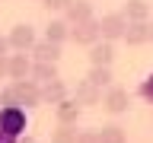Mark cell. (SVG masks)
I'll use <instances>...</instances> for the list:
<instances>
[{"label": "cell", "instance_id": "cell-1", "mask_svg": "<svg viewBox=\"0 0 153 143\" xmlns=\"http://www.w3.org/2000/svg\"><path fill=\"white\" fill-rule=\"evenodd\" d=\"M0 102H3V105L35 108V105H42V83H35L32 76H26V80H13L10 86L0 89Z\"/></svg>", "mask_w": 153, "mask_h": 143}, {"label": "cell", "instance_id": "cell-2", "mask_svg": "<svg viewBox=\"0 0 153 143\" xmlns=\"http://www.w3.org/2000/svg\"><path fill=\"white\" fill-rule=\"evenodd\" d=\"M0 130L10 137H22L29 130V114L22 105H0Z\"/></svg>", "mask_w": 153, "mask_h": 143}, {"label": "cell", "instance_id": "cell-3", "mask_svg": "<svg viewBox=\"0 0 153 143\" xmlns=\"http://www.w3.org/2000/svg\"><path fill=\"white\" fill-rule=\"evenodd\" d=\"M99 38H102V32H99V19H96V16H89V19H83V22H74V26H70V41L80 45V48H89L93 41H99Z\"/></svg>", "mask_w": 153, "mask_h": 143}, {"label": "cell", "instance_id": "cell-4", "mask_svg": "<svg viewBox=\"0 0 153 143\" xmlns=\"http://www.w3.org/2000/svg\"><path fill=\"white\" fill-rule=\"evenodd\" d=\"M102 108L108 114H124L128 108H131V92L112 83L108 89H105V95H102Z\"/></svg>", "mask_w": 153, "mask_h": 143}, {"label": "cell", "instance_id": "cell-5", "mask_svg": "<svg viewBox=\"0 0 153 143\" xmlns=\"http://www.w3.org/2000/svg\"><path fill=\"white\" fill-rule=\"evenodd\" d=\"M124 29H128V19H124L121 10H118V13H105V16L99 19V32H102L105 41H121Z\"/></svg>", "mask_w": 153, "mask_h": 143}, {"label": "cell", "instance_id": "cell-6", "mask_svg": "<svg viewBox=\"0 0 153 143\" xmlns=\"http://www.w3.org/2000/svg\"><path fill=\"white\" fill-rule=\"evenodd\" d=\"M7 41H10V51H32V45H35L38 38H35V29L29 26V22H19V26L10 29Z\"/></svg>", "mask_w": 153, "mask_h": 143}, {"label": "cell", "instance_id": "cell-7", "mask_svg": "<svg viewBox=\"0 0 153 143\" xmlns=\"http://www.w3.org/2000/svg\"><path fill=\"white\" fill-rule=\"evenodd\" d=\"M86 57H89V67H112V60H115V41H105V38L93 41V45L86 48Z\"/></svg>", "mask_w": 153, "mask_h": 143}, {"label": "cell", "instance_id": "cell-8", "mask_svg": "<svg viewBox=\"0 0 153 143\" xmlns=\"http://www.w3.org/2000/svg\"><path fill=\"white\" fill-rule=\"evenodd\" d=\"M32 70V54L29 51H13L7 54V80H26Z\"/></svg>", "mask_w": 153, "mask_h": 143}, {"label": "cell", "instance_id": "cell-9", "mask_svg": "<svg viewBox=\"0 0 153 143\" xmlns=\"http://www.w3.org/2000/svg\"><path fill=\"white\" fill-rule=\"evenodd\" d=\"M128 48H140L150 41V19H140V22H128L124 29V38H121Z\"/></svg>", "mask_w": 153, "mask_h": 143}, {"label": "cell", "instance_id": "cell-10", "mask_svg": "<svg viewBox=\"0 0 153 143\" xmlns=\"http://www.w3.org/2000/svg\"><path fill=\"white\" fill-rule=\"evenodd\" d=\"M67 95H70V89H67V83L61 80V76L42 83V105H57L61 99H67Z\"/></svg>", "mask_w": 153, "mask_h": 143}, {"label": "cell", "instance_id": "cell-11", "mask_svg": "<svg viewBox=\"0 0 153 143\" xmlns=\"http://www.w3.org/2000/svg\"><path fill=\"white\" fill-rule=\"evenodd\" d=\"M32 60H48V64H57L61 57H64V51H61V45H54V41H48V38H42V41H35L32 45Z\"/></svg>", "mask_w": 153, "mask_h": 143}, {"label": "cell", "instance_id": "cell-12", "mask_svg": "<svg viewBox=\"0 0 153 143\" xmlns=\"http://www.w3.org/2000/svg\"><path fill=\"white\" fill-rule=\"evenodd\" d=\"M80 111H83V105H76V99H70V95L54 105L57 124H76V121H80Z\"/></svg>", "mask_w": 153, "mask_h": 143}, {"label": "cell", "instance_id": "cell-13", "mask_svg": "<svg viewBox=\"0 0 153 143\" xmlns=\"http://www.w3.org/2000/svg\"><path fill=\"white\" fill-rule=\"evenodd\" d=\"M74 99H76V105H102V89H96L89 80H83V83H76V89H74Z\"/></svg>", "mask_w": 153, "mask_h": 143}, {"label": "cell", "instance_id": "cell-14", "mask_svg": "<svg viewBox=\"0 0 153 143\" xmlns=\"http://www.w3.org/2000/svg\"><path fill=\"white\" fill-rule=\"evenodd\" d=\"M93 16V3L89 0H70L67 3V10H64V19L74 26V22H83V19H89Z\"/></svg>", "mask_w": 153, "mask_h": 143}, {"label": "cell", "instance_id": "cell-15", "mask_svg": "<svg viewBox=\"0 0 153 143\" xmlns=\"http://www.w3.org/2000/svg\"><path fill=\"white\" fill-rule=\"evenodd\" d=\"M45 38L54 41V45L70 41V22H67V19H51V22L45 26Z\"/></svg>", "mask_w": 153, "mask_h": 143}, {"label": "cell", "instance_id": "cell-16", "mask_svg": "<svg viewBox=\"0 0 153 143\" xmlns=\"http://www.w3.org/2000/svg\"><path fill=\"white\" fill-rule=\"evenodd\" d=\"M121 13L128 22H140V19H150V3L147 0H128L121 7Z\"/></svg>", "mask_w": 153, "mask_h": 143}, {"label": "cell", "instance_id": "cell-17", "mask_svg": "<svg viewBox=\"0 0 153 143\" xmlns=\"http://www.w3.org/2000/svg\"><path fill=\"white\" fill-rule=\"evenodd\" d=\"M29 76H32L35 83H48V80H54V76H57V64H48V60H32Z\"/></svg>", "mask_w": 153, "mask_h": 143}, {"label": "cell", "instance_id": "cell-18", "mask_svg": "<svg viewBox=\"0 0 153 143\" xmlns=\"http://www.w3.org/2000/svg\"><path fill=\"white\" fill-rule=\"evenodd\" d=\"M86 80L96 86V89H108L112 86V67H89V73H86Z\"/></svg>", "mask_w": 153, "mask_h": 143}, {"label": "cell", "instance_id": "cell-19", "mask_svg": "<svg viewBox=\"0 0 153 143\" xmlns=\"http://www.w3.org/2000/svg\"><path fill=\"white\" fill-rule=\"evenodd\" d=\"M99 133V143H128V133H124V127H118V124H108V127H102Z\"/></svg>", "mask_w": 153, "mask_h": 143}, {"label": "cell", "instance_id": "cell-20", "mask_svg": "<svg viewBox=\"0 0 153 143\" xmlns=\"http://www.w3.org/2000/svg\"><path fill=\"white\" fill-rule=\"evenodd\" d=\"M51 143H76V124H57L51 133Z\"/></svg>", "mask_w": 153, "mask_h": 143}, {"label": "cell", "instance_id": "cell-21", "mask_svg": "<svg viewBox=\"0 0 153 143\" xmlns=\"http://www.w3.org/2000/svg\"><path fill=\"white\" fill-rule=\"evenodd\" d=\"M137 99L147 102V105H153V70L140 80V86H137Z\"/></svg>", "mask_w": 153, "mask_h": 143}, {"label": "cell", "instance_id": "cell-22", "mask_svg": "<svg viewBox=\"0 0 153 143\" xmlns=\"http://www.w3.org/2000/svg\"><path fill=\"white\" fill-rule=\"evenodd\" d=\"M67 3H70V0H42V7H45L48 13H64Z\"/></svg>", "mask_w": 153, "mask_h": 143}, {"label": "cell", "instance_id": "cell-23", "mask_svg": "<svg viewBox=\"0 0 153 143\" xmlns=\"http://www.w3.org/2000/svg\"><path fill=\"white\" fill-rule=\"evenodd\" d=\"M76 143H99L96 130H76Z\"/></svg>", "mask_w": 153, "mask_h": 143}, {"label": "cell", "instance_id": "cell-24", "mask_svg": "<svg viewBox=\"0 0 153 143\" xmlns=\"http://www.w3.org/2000/svg\"><path fill=\"white\" fill-rule=\"evenodd\" d=\"M0 80H7V54H0Z\"/></svg>", "mask_w": 153, "mask_h": 143}, {"label": "cell", "instance_id": "cell-25", "mask_svg": "<svg viewBox=\"0 0 153 143\" xmlns=\"http://www.w3.org/2000/svg\"><path fill=\"white\" fill-rule=\"evenodd\" d=\"M0 54H10V41H7V35H0Z\"/></svg>", "mask_w": 153, "mask_h": 143}, {"label": "cell", "instance_id": "cell-26", "mask_svg": "<svg viewBox=\"0 0 153 143\" xmlns=\"http://www.w3.org/2000/svg\"><path fill=\"white\" fill-rule=\"evenodd\" d=\"M0 143H16V137H10V133H3V130H0Z\"/></svg>", "mask_w": 153, "mask_h": 143}, {"label": "cell", "instance_id": "cell-27", "mask_svg": "<svg viewBox=\"0 0 153 143\" xmlns=\"http://www.w3.org/2000/svg\"><path fill=\"white\" fill-rule=\"evenodd\" d=\"M16 143H35V140H32V137H26V133H22V137H16Z\"/></svg>", "mask_w": 153, "mask_h": 143}, {"label": "cell", "instance_id": "cell-28", "mask_svg": "<svg viewBox=\"0 0 153 143\" xmlns=\"http://www.w3.org/2000/svg\"><path fill=\"white\" fill-rule=\"evenodd\" d=\"M150 41H153V26H150Z\"/></svg>", "mask_w": 153, "mask_h": 143}, {"label": "cell", "instance_id": "cell-29", "mask_svg": "<svg viewBox=\"0 0 153 143\" xmlns=\"http://www.w3.org/2000/svg\"><path fill=\"white\" fill-rule=\"evenodd\" d=\"M32 3H42V0H32Z\"/></svg>", "mask_w": 153, "mask_h": 143}, {"label": "cell", "instance_id": "cell-30", "mask_svg": "<svg viewBox=\"0 0 153 143\" xmlns=\"http://www.w3.org/2000/svg\"><path fill=\"white\" fill-rule=\"evenodd\" d=\"M0 105H3V102H0Z\"/></svg>", "mask_w": 153, "mask_h": 143}]
</instances>
